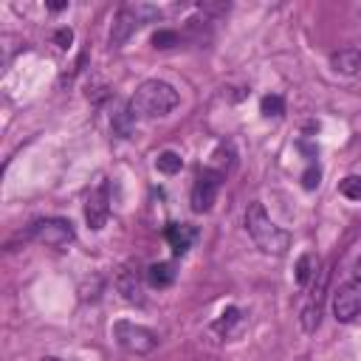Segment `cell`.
<instances>
[{
    "mask_svg": "<svg viewBox=\"0 0 361 361\" xmlns=\"http://www.w3.org/2000/svg\"><path fill=\"white\" fill-rule=\"evenodd\" d=\"M178 102H180V96L169 82L147 79L135 87V93L130 99V110L135 118H164L166 113H172L178 107Z\"/></svg>",
    "mask_w": 361,
    "mask_h": 361,
    "instance_id": "1",
    "label": "cell"
},
{
    "mask_svg": "<svg viewBox=\"0 0 361 361\" xmlns=\"http://www.w3.org/2000/svg\"><path fill=\"white\" fill-rule=\"evenodd\" d=\"M245 231H248V237L254 240V245H257L262 254H271V257L285 254L288 245H290V234H288L285 228H279V226L268 217V212H265V206H262L259 200L248 203V209H245Z\"/></svg>",
    "mask_w": 361,
    "mask_h": 361,
    "instance_id": "2",
    "label": "cell"
},
{
    "mask_svg": "<svg viewBox=\"0 0 361 361\" xmlns=\"http://www.w3.org/2000/svg\"><path fill=\"white\" fill-rule=\"evenodd\" d=\"M155 17H161L158 6H149V3H127V6H121L116 11V17H113V25H110V45L121 48L141 25H147Z\"/></svg>",
    "mask_w": 361,
    "mask_h": 361,
    "instance_id": "3",
    "label": "cell"
},
{
    "mask_svg": "<svg viewBox=\"0 0 361 361\" xmlns=\"http://www.w3.org/2000/svg\"><path fill=\"white\" fill-rule=\"evenodd\" d=\"M113 338L121 350L133 353V355H149L155 347H158V333L144 327V324H135V322H127V319H118L113 324Z\"/></svg>",
    "mask_w": 361,
    "mask_h": 361,
    "instance_id": "4",
    "label": "cell"
},
{
    "mask_svg": "<svg viewBox=\"0 0 361 361\" xmlns=\"http://www.w3.org/2000/svg\"><path fill=\"white\" fill-rule=\"evenodd\" d=\"M28 237L42 245H51V248H65L73 243L76 231H73V223L65 217H42L28 226Z\"/></svg>",
    "mask_w": 361,
    "mask_h": 361,
    "instance_id": "5",
    "label": "cell"
},
{
    "mask_svg": "<svg viewBox=\"0 0 361 361\" xmlns=\"http://www.w3.org/2000/svg\"><path fill=\"white\" fill-rule=\"evenodd\" d=\"M327 276H330V271L327 268H319V274L307 285V299H305L302 313H299V322H302V330L305 333H316V327L322 322V305H324V293H327Z\"/></svg>",
    "mask_w": 361,
    "mask_h": 361,
    "instance_id": "6",
    "label": "cell"
},
{
    "mask_svg": "<svg viewBox=\"0 0 361 361\" xmlns=\"http://www.w3.org/2000/svg\"><path fill=\"white\" fill-rule=\"evenodd\" d=\"M223 180H226V175H220L217 169H212V166L200 169V175L195 178V186H192V209L197 214H203V212H209L214 206Z\"/></svg>",
    "mask_w": 361,
    "mask_h": 361,
    "instance_id": "7",
    "label": "cell"
},
{
    "mask_svg": "<svg viewBox=\"0 0 361 361\" xmlns=\"http://www.w3.org/2000/svg\"><path fill=\"white\" fill-rule=\"evenodd\" d=\"M361 313V276L347 279L336 293H333V316L336 322H353Z\"/></svg>",
    "mask_w": 361,
    "mask_h": 361,
    "instance_id": "8",
    "label": "cell"
},
{
    "mask_svg": "<svg viewBox=\"0 0 361 361\" xmlns=\"http://www.w3.org/2000/svg\"><path fill=\"white\" fill-rule=\"evenodd\" d=\"M107 217H110V186H107V180H99L87 195L85 223L90 231H102L107 226Z\"/></svg>",
    "mask_w": 361,
    "mask_h": 361,
    "instance_id": "9",
    "label": "cell"
},
{
    "mask_svg": "<svg viewBox=\"0 0 361 361\" xmlns=\"http://www.w3.org/2000/svg\"><path fill=\"white\" fill-rule=\"evenodd\" d=\"M144 279H147V276H141V271H138L133 262H127V265H121V268L116 271V290L121 293L124 302L141 305V302H144Z\"/></svg>",
    "mask_w": 361,
    "mask_h": 361,
    "instance_id": "10",
    "label": "cell"
},
{
    "mask_svg": "<svg viewBox=\"0 0 361 361\" xmlns=\"http://www.w3.org/2000/svg\"><path fill=\"white\" fill-rule=\"evenodd\" d=\"M164 237H166L169 248H172L178 257H183V254L192 248L197 231H195V226H186V223H169V226L164 228Z\"/></svg>",
    "mask_w": 361,
    "mask_h": 361,
    "instance_id": "11",
    "label": "cell"
},
{
    "mask_svg": "<svg viewBox=\"0 0 361 361\" xmlns=\"http://www.w3.org/2000/svg\"><path fill=\"white\" fill-rule=\"evenodd\" d=\"M243 322H245V313L240 310V307H226L217 319H214V324H212V330L217 333V336H223V338H228V336H234L240 327H243Z\"/></svg>",
    "mask_w": 361,
    "mask_h": 361,
    "instance_id": "12",
    "label": "cell"
},
{
    "mask_svg": "<svg viewBox=\"0 0 361 361\" xmlns=\"http://www.w3.org/2000/svg\"><path fill=\"white\" fill-rule=\"evenodd\" d=\"M133 124H135V116H133V110H130V102H118L116 110H113V116H110V130H113V135H116V138H130Z\"/></svg>",
    "mask_w": 361,
    "mask_h": 361,
    "instance_id": "13",
    "label": "cell"
},
{
    "mask_svg": "<svg viewBox=\"0 0 361 361\" xmlns=\"http://www.w3.org/2000/svg\"><path fill=\"white\" fill-rule=\"evenodd\" d=\"M330 65L336 73H344V76H353L361 71V51L358 48H341L330 56Z\"/></svg>",
    "mask_w": 361,
    "mask_h": 361,
    "instance_id": "14",
    "label": "cell"
},
{
    "mask_svg": "<svg viewBox=\"0 0 361 361\" xmlns=\"http://www.w3.org/2000/svg\"><path fill=\"white\" fill-rule=\"evenodd\" d=\"M144 276H147V285L149 288H169L172 282H175V268L169 265V262H152L147 271H144Z\"/></svg>",
    "mask_w": 361,
    "mask_h": 361,
    "instance_id": "15",
    "label": "cell"
},
{
    "mask_svg": "<svg viewBox=\"0 0 361 361\" xmlns=\"http://www.w3.org/2000/svg\"><path fill=\"white\" fill-rule=\"evenodd\" d=\"M319 268H322V262H319V257L313 254V251H307V254H302L299 259H296V282L302 285V288H307L310 282H313V276L319 274Z\"/></svg>",
    "mask_w": 361,
    "mask_h": 361,
    "instance_id": "16",
    "label": "cell"
},
{
    "mask_svg": "<svg viewBox=\"0 0 361 361\" xmlns=\"http://www.w3.org/2000/svg\"><path fill=\"white\" fill-rule=\"evenodd\" d=\"M237 164V155H234V147L231 144H217V149L212 152V161L209 166L217 169L220 175H228V169Z\"/></svg>",
    "mask_w": 361,
    "mask_h": 361,
    "instance_id": "17",
    "label": "cell"
},
{
    "mask_svg": "<svg viewBox=\"0 0 361 361\" xmlns=\"http://www.w3.org/2000/svg\"><path fill=\"white\" fill-rule=\"evenodd\" d=\"M155 169L164 172V175H175V172L183 169V158H180L178 152H172V149H164V152L155 158Z\"/></svg>",
    "mask_w": 361,
    "mask_h": 361,
    "instance_id": "18",
    "label": "cell"
},
{
    "mask_svg": "<svg viewBox=\"0 0 361 361\" xmlns=\"http://www.w3.org/2000/svg\"><path fill=\"white\" fill-rule=\"evenodd\" d=\"M259 110H262V116H265V118H282V116H285V99H282V96H276V93L262 96Z\"/></svg>",
    "mask_w": 361,
    "mask_h": 361,
    "instance_id": "19",
    "label": "cell"
},
{
    "mask_svg": "<svg viewBox=\"0 0 361 361\" xmlns=\"http://www.w3.org/2000/svg\"><path fill=\"white\" fill-rule=\"evenodd\" d=\"M152 45L155 48H175V45H180V34L178 31H172V28H161V31H155L152 34Z\"/></svg>",
    "mask_w": 361,
    "mask_h": 361,
    "instance_id": "20",
    "label": "cell"
},
{
    "mask_svg": "<svg viewBox=\"0 0 361 361\" xmlns=\"http://www.w3.org/2000/svg\"><path fill=\"white\" fill-rule=\"evenodd\" d=\"M338 192L350 200H361V175H347L341 183H338Z\"/></svg>",
    "mask_w": 361,
    "mask_h": 361,
    "instance_id": "21",
    "label": "cell"
},
{
    "mask_svg": "<svg viewBox=\"0 0 361 361\" xmlns=\"http://www.w3.org/2000/svg\"><path fill=\"white\" fill-rule=\"evenodd\" d=\"M319 178H322V169H319V164L310 161V166L302 172V186L305 189H316L319 186Z\"/></svg>",
    "mask_w": 361,
    "mask_h": 361,
    "instance_id": "22",
    "label": "cell"
},
{
    "mask_svg": "<svg viewBox=\"0 0 361 361\" xmlns=\"http://www.w3.org/2000/svg\"><path fill=\"white\" fill-rule=\"evenodd\" d=\"M54 42H56V45L65 51V48L73 42V31H71V28H59V31L54 34Z\"/></svg>",
    "mask_w": 361,
    "mask_h": 361,
    "instance_id": "23",
    "label": "cell"
},
{
    "mask_svg": "<svg viewBox=\"0 0 361 361\" xmlns=\"http://www.w3.org/2000/svg\"><path fill=\"white\" fill-rule=\"evenodd\" d=\"M48 8H51V11H62V8H68V3H65V0H59V3H48Z\"/></svg>",
    "mask_w": 361,
    "mask_h": 361,
    "instance_id": "24",
    "label": "cell"
},
{
    "mask_svg": "<svg viewBox=\"0 0 361 361\" xmlns=\"http://www.w3.org/2000/svg\"><path fill=\"white\" fill-rule=\"evenodd\" d=\"M355 276H361V259L355 262Z\"/></svg>",
    "mask_w": 361,
    "mask_h": 361,
    "instance_id": "25",
    "label": "cell"
},
{
    "mask_svg": "<svg viewBox=\"0 0 361 361\" xmlns=\"http://www.w3.org/2000/svg\"><path fill=\"white\" fill-rule=\"evenodd\" d=\"M39 361H59V358H51V355H45V358H39Z\"/></svg>",
    "mask_w": 361,
    "mask_h": 361,
    "instance_id": "26",
    "label": "cell"
}]
</instances>
